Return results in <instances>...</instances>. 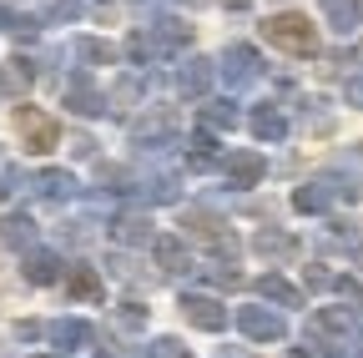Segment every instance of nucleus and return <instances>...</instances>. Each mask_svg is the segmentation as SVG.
I'll return each mask as SVG.
<instances>
[{"label": "nucleus", "instance_id": "f03ea898", "mask_svg": "<svg viewBox=\"0 0 363 358\" xmlns=\"http://www.w3.org/2000/svg\"><path fill=\"white\" fill-rule=\"evenodd\" d=\"M187 313H192L197 323H207V328H217V323H222V313H217V303H212V298H192V303H187Z\"/></svg>", "mask_w": 363, "mask_h": 358}, {"label": "nucleus", "instance_id": "f257e3e1", "mask_svg": "<svg viewBox=\"0 0 363 358\" xmlns=\"http://www.w3.org/2000/svg\"><path fill=\"white\" fill-rule=\"evenodd\" d=\"M267 35L278 40V46H293V51H308L313 46V26L303 16H278V21L267 26Z\"/></svg>", "mask_w": 363, "mask_h": 358}, {"label": "nucleus", "instance_id": "39448f33", "mask_svg": "<svg viewBox=\"0 0 363 358\" xmlns=\"http://www.w3.org/2000/svg\"><path fill=\"white\" fill-rule=\"evenodd\" d=\"M242 323H247L252 333H262V338H267V333H278V318H262V313H247Z\"/></svg>", "mask_w": 363, "mask_h": 358}, {"label": "nucleus", "instance_id": "20e7f679", "mask_svg": "<svg viewBox=\"0 0 363 358\" xmlns=\"http://www.w3.org/2000/svg\"><path fill=\"white\" fill-rule=\"evenodd\" d=\"M328 16H333V21L348 30V26L358 21V6H353V0H328Z\"/></svg>", "mask_w": 363, "mask_h": 358}, {"label": "nucleus", "instance_id": "0eeeda50", "mask_svg": "<svg viewBox=\"0 0 363 358\" xmlns=\"http://www.w3.org/2000/svg\"><path fill=\"white\" fill-rule=\"evenodd\" d=\"M257 131H262V137H278V131H283V121L272 116V111H262V116H257Z\"/></svg>", "mask_w": 363, "mask_h": 358}, {"label": "nucleus", "instance_id": "423d86ee", "mask_svg": "<svg viewBox=\"0 0 363 358\" xmlns=\"http://www.w3.org/2000/svg\"><path fill=\"white\" fill-rule=\"evenodd\" d=\"M233 172L242 177V182H252V177H257V157H238V162H233Z\"/></svg>", "mask_w": 363, "mask_h": 358}, {"label": "nucleus", "instance_id": "7ed1b4c3", "mask_svg": "<svg viewBox=\"0 0 363 358\" xmlns=\"http://www.w3.org/2000/svg\"><path fill=\"white\" fill-rule=\"evenodd\" d=\"M26 131L35 137V152H45V147H51V137H56V131H51V121H45V116H26Z\"/></svg>", "mask_w": 363, "mask_h": 358}]
</instances>
